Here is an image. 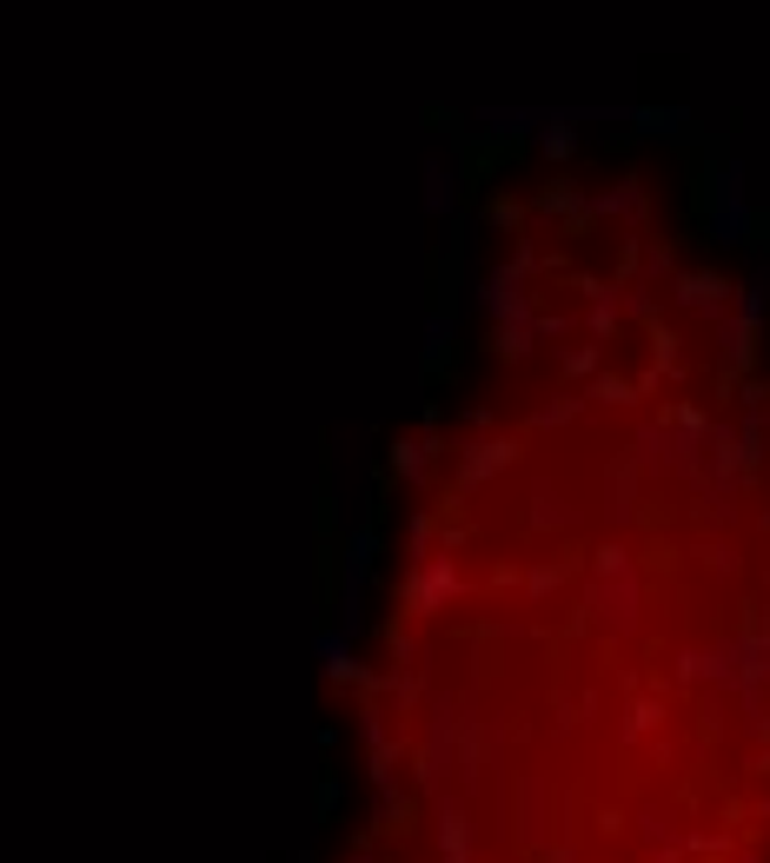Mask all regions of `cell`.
<instances>
[{
    "label": "cell",
    "instance_id": "6da1fadb",
    "mask_svg": "<svg viewBox=\"0 0 770 863\" xmlns=\"http://www.w3.org/2000/svg\"><path fill=\"white\" fill-rule=\"evenodd\" d=\"M592 612H598V625H612V631H632L638 625V612H645V585H638V565H632V552H598L592 558Z\"/></svg>",
    "mask_w": 770,
    "mask_h": 863
},
{
    "label": "cell",
    "instance_id": "7a4b0ae2",
    "mask_svg": "<svg viewBox=\"0 0 770 863\" xmlns=\"http://www.w3.org/2000/svg\"><path fill=\"white\" fill-rule=\"evenodd\" d=\"M479 306H485V312H492L505 332L538 319V306H532V292H525V273H519V266H499V273L479 286Z\"/></svg>",
    "mask_w": 770,
    "mask_h": 863
},
{
    "label": "cell",
    "instance_id": "3957f363",
    "mask_svg": "<svg viewBox=\"0 0 770 863\" xmlns=\"http://www.w3.org/2000/svg\"><path fill=\"white\" fill-rule=\"evenodd\" d=\"M445 598H459V565L452 558H419V572L405 578V605L412 612H439Z\"/></svg>",
    "mask_w": 770,
    "mask_h": 863
},
{
    "label": "cell",
    "instance_id": "277c9868",
    "mask_svg": "<svg viewBox=\"0 0 770 863\" xmlns=\"http://www.w3.org/2000/svg\"><path fill=\"white\" fill-rule=\"evenodd\" d=\"M751 219H758V213H751V193H711V219H705V226H711L718 246H745V239H751Z\"/></svg>",
    "mask_w": 770,
    "mask_h": 863
},
{
    "label": "cell",
    "instance_id": "5b68a950",
    "mask_svg": "<svg viewBox=\"0 0 770 863\" xmlns=\"http://www.w3.org/2000/svg\"><path fill=\"white\" fill-rule=\"evenodd\" d=\"M731 279L725 273H685L678 279V306H691V312H711V319H725V306H731Z\"/></svg>",
    "mask_w": 770,
    "mask_h": 863
},
{
    "label": "cell",
    "instance_id": "8992f818",
    "mask_svg": "<svg viewBox=\"0 0 770 863\" xmlns=\"http://www.w3.org/2000/svg\"><path fill=\"white\" fill-rule=\"evenodd\" d=\"M625 126H638L645 140H678L691 126V106H625Z\"/></svg>",
    "mask_w": 770,
    "mask_h": 863
},
{
    "label": "cell",
    "instance_id": "52a82bcc",
    "mask_svg": "<svg viewBox=\"0 0 770 863\" xmlns=\"http://www.w3.org/2000/svg\"><path fill=\"white\" fill-rule=\"evenodd\" d=\"M764 306H770V259H751V279H745V299H738V326H751L758 332V319H764Z\"/></svg>",
    "mask_w": 770,
    "mask_h": 863
},
{
    "label": "cell",
    "instance_id": "ba28073f",
    "mask_svg": "<svg viewBox=\"0 0 770 863\" xmlns=\"http://www.w3.org/2000/svg\"><path fill=\"white\" fill-rule=\"evenodd\" d=\"M512 452H519V445H505V439H485V445H472V452H465V472H459V479H465V485H479V479L505 472V465H512Z\"/></svg>",
    "mask_w": 770,
    "mask_h": 863
},
{
    "label": "cell",
    "instance_id": "9c48e42d",
    "mask_svg": "<svg viewBox=\"0 0 770 863\" xmlns=\"http://www.w3.org/2000/svg\"><path fill=\"white\" fill-rule=\"evenodd\" d=\"M312 651H319V671H326V678H339V685L359 678V665H352V638H346V631H319Z\"/></svg>",
    "mask_w": 770,
    "mask_h": 863
},
{
    "label": "cell",
    "instance_id": "30bf717a",
    "mask_svg": "<svg viewBox=\"0 0 770 863\" xmlns=\"http://www.w3.org/2000/svg\"><path fill=\"white\" fill-rule=\"evenodd\" d=\"M452 199H459L452 166H445V160H425V213H432V219H445V213H452Z\"/></svg>",
    "mask_w": 770,
    "mask_h": 863
},
{
    "label": "cell",
    "instance_id": "8fae6325",
    "mask_svg": "<svg viewBox=\"0 0 770 863\" xmlns=\"http://www.w3.org/2000/svg\"><path fill=\"white\" fill-rule=\"evenodd\" d=\"M592 213H605V219H645V186L625 179V186H612L605 199H592Z\"/></svg>",
    "mask_w": 770,
    "mask_h": 863
},
{
    "label": "cell",
    "instance_id": "7c38bea8",
    "mask_svg": "<svg viewBox=\"0 0 770 863\" xmlns=\"http://www.w3.org/2000/svg\"><path fill=\"white\" fill-rule=\"evenodd\" d=\"M572 146H578L572 120H565V113H552V120H545V133H538V153H545V160H572Z\"/></svg>",
    "mask_w": 770,
    "mask_h": 863
},
{
    "label": "cell",
    "instance_id": "4fadbf2b",
    "mask_svg": "<svg viewBox=\"0 0 770 863\" xmlns=\"http://www.w3.org/2000/svg\"><path fill=\"white\" fill-rule=\"evenodd\" d=\"M585 292H592V339H612V332H618V299H612L598 279H585Z\"/></svg>",
    "mask_w": 770,
    "mask_h": 863
},
{
    "label": "cell",
    "instance_id": "5bb4252c",
    "mask_svg": "<svg viewBox=\"0 0 770 863\" xmlns=\"http://www.w3.org/2000/svg\"><path fill=\"white\" fill-rule=\"evenodd\" d=\"M718 326H725V366L745 372L751 366V326H738V319H718Z\"/></svg>",
    "mask_w": 770,
    "mask_h": 863
},
{
    "label": "cell",
    "instance_id": "9a60e30c",
    "mask_svg": "<svg viewBox=\"0 0 770 863\" xmlns=\"http://www.w3.org/2000/svg\"><path fill=\"white\" fill-rule=\"evenodd\" d=\"M445 346H452V312H432V326H425V366H445Z\"/></svg>",
    "mask_w": 770,
    "mask_h": 863
},
{
    "label": "cell",
    "instance_id": "2e32d148",
    "mask_svg": "<svg viewBox=\"0 0 770 863\" xmlns=\"http://www.w3.org/2000/svg\"><path fill=\"white\" fill-rule=\"evenodd\" d=\"M425 452H432V445L399 439V445H392V472H399V479H419V472H425Z\"/></svg>",
    "mask_w": 770,
    "mask_h": 863
},
{
    "label": "cell",
    "instance_id": "e0dca14e",
    "mask_svg": "<svg viewBox=\"0 0 770 863\" xmlns=\"http://www.w3.org/2000/svg\"><path fill=\"white\" fill-rule=\"evenodd\" d=\"M598 366H605V346H578V352L565 359V372H572V379H598Z\"/></svg>",
    "mask_w": 770,
    "mask_h": 863
},
{
    "label": "cell",
    "instance_id": "ac0fdd59",
    "mask_svg": "<svg viewBox=\"0 0 770 863\" xmlns=\"http://www.w3.org/2000/svg\"><path fill=\"white\" fill-rule=\"evenodd\" d=\"M645 731H658V705H651V698H638L632 718H625V738H645Z\"/></svg>",
    "mask_w": 770,
    "mask_h": 863
},
{
    "label": "cell",
    "instance_id": "d6986e66",
    "mask_svg": "<svg viewBox=\"0 0 770 863\" xmlns=\"http://www.w3.org/2000/svg\"><path fill=\"white\" fill-rule=\"evenodd\" d=\"M532 339H538L532 326H512V332H499V352H505V359H525V352H532Z\"/></svg>",
    "mask_w": 770,
    "mask_h": 863
},
{
    "label": "cell",
    "instance_id": "ffe728a7",
    "mask_svg": "<svg viewBox=\"0 0 770 863\" xmlns=\"http://www.w3.org/2000/svg\"><path fill=\"white\" fill-rule=\"evenodd\" d=\"M592 399H605V405H625V399H632V379H612V372H605V379H592Z\"/></svg>",
    "mask_w": 770,
    "mask_h": 863
},
{
    "label": "cell",
    "instance_id": "44dd1931",
    "mask_svg": "<svg viewBox=\"0 0 770 863\" xmlns=\"http://www.w3.org/2000/svg\"><path fill=\"white\" fill-rule=\"evenodd\" d=\"M645 273L665 279V273H671V246H651V253H645Z\"/></svg>",
    "mask_w": 770,
    "mask_h": 863
},
{
    "label": "cell",
    "instance_id": "7402d4cb",
    "mask_svg": "<svg viewBox=\"0 0 770 863\" xmlns=\"http://www.w3.org/2000/svg\"><path fill=\"white\" fill-rule=\"evenodd\" d=\"M552 585H558V572H552V565H538V572H532V598H545Z\"/></svg>",
    "mask_w": 770,
    "mask_h": 863
},
{
    "label": "cell",
    "instance_id": "603a6c76",
    "mask_svg": "<svg viewBox=\"0 0 770 863\" xmlns=\"http://www.w3.org/2000/svg\"><path fill=\"white\" fill-rule=\"evenodd\" d=\"M651 863H685V857H678V851H658V857H651Z\"/></svg>",
    "mask_w": 770,
    "mask_h": 863
},
{
    "label": "cell",
    "instance_id": "cb8c5ba5",
    "mask_svg": "<svg viewBox=\"0 0 770 863\" xmlns=\"http://www.w3.org/2000/svg\"><path fill=\"white\" fill-rule=\"evenodd\" d=\"M352 863H366V857H352Z\"/></svg>",
    "mask_w": 770,
    "mask_h": 863
}]
</instances>
